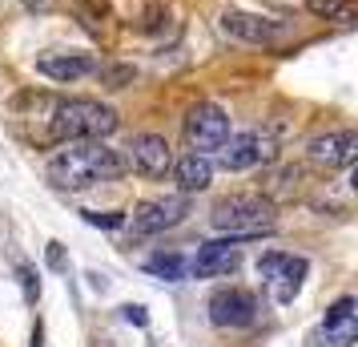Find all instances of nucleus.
Returning a JSON list of instances; mask_svg holds the SVG:
<instances>
[{"instance_id": "nucleus-1", "label": "nucleus", "mask_w": 358, "mask_h": 347, "mask_svg": "<svg viewBox=\"0 0 358 347\" xmlns=\"http://www.w3.org/2000/svg\"><path fill=\"white\" fill-rule=\"evenodd\" d=\"M121 154L109 149L105 142H65V146L57 149L45 165V174H49V182L57 190H89V186L97 182H113L121 178Z\"/></svg>"}, {"instance_id": "nucleus-2", "label": "nucleus", "mask_w": 358, "mask_h": 347, "mask_svg": "<svg viewBox=\"0 0 358 347\" xmlns=\"http://www.w3.org/2000/svg\"><path fill=\"white\" fill-rule=\"evenodd\" d=\"M117 130V114L93 97H69L52 109V137L61 142H101Z\"/></svg>"}, {"instance_id": "nucleus-3", "label": "nucleus", "mask_w": 358, "mask_h": 347, "mask_svg": "<svg viewBox=\"0 0 358 347\" xmlns=\"http://www.w3.org/2000/svg\"><path fill=\"white\" fill-rule=\"evenodd\" d=\"M213 226L242 238H262L274 231V202L262 194H229L213 206Z\"/></svg>"}, {"instance_id": "nucleus-4", "label": "nucleus", "mask_w": 358, "mask_h": 347, "mask_svg": "<svg viewBox=\"0 0 358 347\" xmlns=\"http://www.w3.org/2000/svg\"><path fill=\"white\" fill-rule=\"evenodd\" d=\"M306 259L302 254H282V250H266L258 259V275L270 287H274L278 303H294V295L302 291V279H306Z\"/></svg>"}, {"instance_id": "nucleus-5", "label": "nucleus", "mask_w": 358, "mask_h": 347, "mask_svg": "<svg viewBox=\"0 0 358 347\" xmlns=\"http://www.w3.org/2000/svg\"><path fill=\"white\" fill-rule=\"evenodd\" d=\"M229 137V117L222 105L213 101H197L194 109L185 114V142L197 149V154H210Z\"/></svg>"}, {"instance_id": "nucleus-6", "label": "nucleus", "mask_w": 358, "mask_h": 347, "mask_svg": "<svg viewBox=\"0 0 358 347\" xmlns=\"http://www.w3.org/2000/svg\"><path fill=\"white\" fill-rule=\"evenodd\" d=\"M185 215H189V198L185 194H169V198H149L141 202V206H133V218L129 226L133 234H162V231H173L178 222H185Z\"/></svg>"}, {"instance_id": "nucleus-7", "label": "nucleus", "mask_w": 358, "mask_h": 347, "mask_svg": "<svg viewBox=\"0 0 358 347\" xmlns=\"http://www.w3.org/2000/svg\"><path fill=\"white\" fill-rule=\"evenodd\" d=\"M217 149H222V165L238 174V170L270 162V158H274V137L262 133V130H242V133H229Z\"/></svg>"}, {"instance_id": "nucleus-8", "label": "nucleus", "mask_w": 358, "mask_h": 347, "mask_svg": "<svg viewBox=\"0 0 358 347\" xmlns=\"http://www.w3.org/2000/svg\"><path fill=\"white\" fill-rule=\"evenodd\" d=\"M213 327H254L258 323V299L245 287H222L210 299Z\"/></svg>"}, {"instance_id": "nucleus-9", "label": "nucleus", "mask_w": 358, "mask_h": 347, "mask_svg": "<svg viewBox=\"0 0 358 347\" xmlns=\"http://www.w3.org/2000/svg\"><path fill=\"white\" fill-rule=\"evenodd\" d=\"M222 29H226L234 41H245V45H274L278 36L286 33L282 20L258 17V13H245V8H226V13H222Z\"/></svg>"}, {"instance_id": "nucleus-10", "label": "nucleus", "mask_w": 358, "mask_h": 347, "mask_svg": "<svg viewBox=\"0 0 358 347\" xmlns=\"http://www.w3.org/2000/svg\"><path fill=\"white\" fill-rule=\"evenodd\" d=\"M129 165L145 178H165L173 165V149L162 133H137L129 142Z\"/></svg>"}, {"instance_id": "nucleus-11", "label": "nucleus", "mask_w": 358, "mask_h": 347, "mask_svg": "<svg viewBox=\"0 0 358 347\" xmlns=\"http://www.w3.org/2000/svg\"><path fill=\"white\" fill-rule=\"evenodd\" d=\"M36 73L49 77V81L73 85L89 73H97V61L89 53H45V57H36Z\"/></svg>"}, {"instance_id": "nucleus-12", "label": "nucleus", "mask_w": 358, "mask_h": 347, "mask_svg": "<svg viewBox=\"0 0 358 347\" xmlns=\"http://www.w3.org/2000/svg\"><path fill=\"white\" fill-rule=\"evenodd\" d=\"M242 263V254H238V238L229 234V238H217V243H206V247L197 250V259L189 263L197 279H213V275H229V271H238Z\"/></svg>"}, {"instance_id": "nucleus-13", "label": "nucleus", "mask_w": 358, "mask_h": 347, "mask_svg": "<svg viewBox=\"0 0 358 347\" xmlns=\"http://www.w3.org/2000/svg\"><path fill=\"white\" fill-rule=\"evenodd\" d=\"M310 158L322 165H350L358 158V133L355 130H334V133H322L310 142Z\"/></svg>"}, {"instance_id": "nucleus-14", "label": "nucleus", "mask_w": 358, "mask_h": 347, "mask_svg": "<svg viewBox=\"0 0 358 347\" xmlns=\"http://www.w3.org/2000/svg\"><path fill=\"white\" fill-rule=\"evenodd\" d=\"M169 170H173V178H178L181 194H197V190H206V186L213 182V162H210V154H197V149H189L185 158H178Z\"/></svg>"}, {"instance_id": "nucleus-15", "label": "nucleus", "mask_w": 358, "mask_h": 347, "mask_svg": "<svg viewBox=\"0 0 358 347\" xmlns=\"http://www.w3.org/2000/svg\"><path fill=\"white\" fill-rule=\"evenodd\" d=\"M358 339V319L342 315V319H326L322 327H314L306 335V347H355Z\"/></svg>"}, {"instance_id": "nucleus-16", "label": "nucleus", "mask_w": 358, "mask_h": 347, "mask_svg": "<svg viewBox=\"0 0 358 347\" xmlns=\"http://www.w3.org/2000/svg\"><path fill=\"white\" fill-rule=\"evenodd\" d=\"M306 13L330 25H355L358 20V4L355 0H306Z\"/></svg>"}, {"instance_id": "nucleus-17", "label": "nucleus", "mask_w": 358, "mask_h": 347, "mask_svg": "<svg viewBox=\"0 0 358 347\" xmlns=\"http://www.w3.org/2000/svg\"><path fill=\"white\" fill-rule=\"evenodd\" d=\"M145 271H149V275H157V279L181 283L185 275H189V263L181 259L178 250H162V254H153V259H145Z\"/></svg>"}, {"instance_id": "nucleus-18", "label": "nucleus", "mask_w": 358, "mask_h": 347, "mask_svg": "<svg viewBox=\"0 0 358 347\" xmlns=\"http://www.w3.org/2000/svg\"><path fill=\"white\" fill-rule=\"evenodd\" d=\"M101 81L109 85V89H125V85L133 81V69L129 65H97Z\"/></svg>"}, {"instance_id": "nucleus-19", "label": "nucleus", "mask_w": 358, "mask_h": 347, "mask_svg": "<svg viewBox=\"0 0 358 347\" xmlns=\"http://www.w3.org/2000/svg\"><path fill=\"white\" fill-rule=\"evenodd\" d=\"M85 222L105 226V231H117V226H125V215H101V210H85Z\"/></svg>"}, {"instance_id": "nucleus-20", "label": "nucleus", "mask_w": 358, "mask_h": 347, "mask_svg": "<svg viewBox=\"0 0 358 347\" xmlns=\"http://www.w3.org/2000/svg\"><path fill=\"white\" fill-rule=\"evenodd\" d=\"M20 279H24V295H29V299L41 295V287L33 283V266H20Z\"/></svg>"}, {"instance_id": "nucleus-21", "label": "nucleus", "mask_w": 358, "mask_h": 347, "mask_svg": "<svg viewBox=\"0 0 358 347\" xmlns=\"http://www.w3.org/2000/svg\"><path fill=\"white\" fill-rule=\"evenodd\" d=\"M49 266H52V271H61V266H65V254H61V243H49Z\"/></svg>"}, {"instance_id": "nucleus-22", "label": "nucleus", "mask_w": 358, "mask_h": 347, "mask_svg": "<svg viewBox=\"0 0 358 347\" xmlns=\"http://www.w3.org/2000/svg\"><path fill=\"white\" fill-rule=\"evenodd\" d=\"M125 319H129V323H137V327H141V323H145V311H141V307H125Z\"/></svg>"}, {"instance_id": "nucleus-23", "label": "nucleus", "mask_w": 358, "mask_h": 347, "mask_svg": "<svg viewBox=\"0 0 358 347\" xmlns=\"http://www.w3.org/2000/svg\"><path fill=\"white\" fill-rule=\"evenodd\" d=\"M24 4H45V0H24Z\"/></svg>"}]
</instances>
